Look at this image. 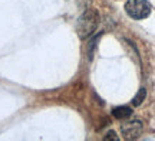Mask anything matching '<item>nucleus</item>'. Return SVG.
<instances>
[{"mask_svg": "<svg viewBox=\"0 0 155 141\" xmlns=\"http://www.w3.org/2000/svg\"><path fill=\"white\" fill-rule=\"evenodd\" d=\"M99 25V13L96 9H86L82 13V16L78 19L76 32L81 39H88L92 36L94 32L98 29Z\"/></svg>", "mask_w": 155, "mask_h": 141, "instance_id": "f257e3e1", "label": "nucleus"}, {"mask_svg": "<svg viewBox=\"0 0 155 141\" xmlns=\"http://www.w3.org/2000/svg\"><path fill=\"white\" fill-rule=\"evenodd\" d=\"M152 6L148 0H128L125 3V12L135 20H142L151 15Z\"/></svg>", "mask_w": 155, "mask_h": 141, "instance_id": "f03ea898", "label": "nucleus"}, {"mask_svg": "<svg viewBox=\"0 0 155 141\" xmlns=\"http://www.w3.org/2000/svg\"><path fill=\"white\" fill-rule=\"evenodd\" d=\"M121 133L125 140H137L144 133V124L141 119H131L121 125Z\"/></svg>", "mask_w": 155, "mask_h": 141, "instance_id": "7ed1b4c3", "label": "nucleus"}, {"mask_svg": "<svg viewBox=\"0 0 155 141\" xmlns=\"http://www.w3.org/2000/svg\"><path fill=\"white\" fill-rule=\"evenodd\" d=\"M112 115L116 119H127L132 115V108L128 105H119V107L112 108Z\"/></svg>", "mask_w": 155, "mask_h": 141, "instance_id": "20e7f679", "label": "nucleus"}, {"mask_svg": "<svg viewBox=\"0 0 155 141\" xmlns=\"http://www.w3.org/2000/svg\"><path fill=\"white\" fill-rule=\"evenodd\" d=\"M145 98H147V89H145V88H141V89L137 92V95L132 98V105L134 107H139V105L145 101Z\"/></svg>", "mask_w": 155, "mask_h": 141, "instance_id": "39448f33", "label": "nucleus"}, {"mask_svg": "<svg viewBox=\"0 0 155 141\" xmlns=\"http://www.w3.org/2000/svg\"><path fill=\"white\" fill-rule=\"evenodd\" d=\"M99 39V36H96L95 39L91 40V43H89V48H88V58L89 61H92V56H94V49L96 48V42Z\"/></svg>", "mask_w": 155, "mask_h": 141, "instance_id": "423d86ee", "label": "nucleus"}, {"mask_svg": "<svg viewBox=\"0 0 155 141\" xmlns=\"http://www.w3.org/2000/svg\"><path fill=\"white\" fill-rule=\"evenodd\" d=\"M104 140H105V141H109V140L118 141L119 138H118V136H116V133H114V131H109V133H108V134L104 137Z\"/></svg>", "mask_w": 155, "mask_h": 141, "instance_id": "0eeeda50", "label": "nucleus"}]
</instances>
